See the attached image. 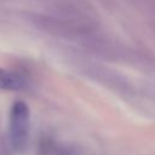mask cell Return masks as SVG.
I'll return each instance as SVG.
<instances>
[{"instance_id":"6da1fadb","label":"cell","mask_w":155,"mask_h":155,"mask_svg":"<svg viewBox=\"0 0 155 155\" xmlns=\"http://www.w3.org/2000/svg\"><path fill=\"white\" fill-rule=\"evenodd\" d=\"M10 142L15 151L25 150L30 133V109L24 101H16L10 109Z\"/></svg>"},{"instance_id":"7a4b0ae2","label":"cell","mask_w":155,"mask_h":155,"mask_svg":"<svg viewBox=\"0 0 155 155\" xmlns=\"http://www.w3.org/2000/svg\"><path fill=\"white\" fill-rule=\"evenodd\" d=\"M25 79L11 70L0 68V90L18 91L25 87Z\"/></svg>"}]
</instances>
